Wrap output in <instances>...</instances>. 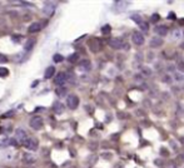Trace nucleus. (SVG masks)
Returning a JSON list of instances; mask_svg holds the SVG:
<instances>
[{
    "mask_svg": "<svg viewBox=\"0 0 184 168\" xmlns=\"http://www.w3.org/2000/svg\"><path fill=\"white\" fill-rule=\"evenodd\" d=\"M131 40H133L134 44L141 45L144 43V36L140 31H133V34H131Z\"/></svg>",
    "mask_w": 184,
    "mask_h": 168,
    "instance_id": "f257e3e1",
    "label": "nucleus"
},
{
    "mask_svg": "<svg viewBox=\"0 0 184 168\" xmlns=\"http://www.w3.org/2000/svg\"><path fill=\"white\" fill-rule=\"evenodd\" d=\"M67 104H68V107L70 109H75L79 104V98L77 95H74V94L69 95L68 99H67Z\"/></svg>",
    "mask_w": 184,
    "mask_h": 168,
    "instance_id": "f03ea898",
    "label": "nucleus"
},
{
    "mask_svg": "<svg viewBox=\"0 0 184 168\" xmlns=\"http://www.w3.org/2000/svg\"><path fill=\"white\" fill-rule=\"evenodd\" d=\"M30 127L33 129H40L43 127V119H41V117H34V118H31Z\"/></svg>",
    "mask_w": 184,
    "mask_h": 168,
    "instance_id": "7ed1b4c3",
    "label": "nucleus"
},
{
    "mask_svg": "<svg viewBox=\"0 0 184 168\" xmlns=\"http://www.w3.org/2000/svg\"><path fill=\"white\" fill-rule=\"evenodd\" d=\"M24 146L28 149H30V151H36L38 149V141L35 138H28L24 143Z\"/></svg>",
    "mask_w": 184,
    "mask_h": 168,
    "instance_id": "20e7f679",
    "label": "nucleus"
},
{
    "mask_svg": "<svg viewBox=\"0 0 184 168\" xmlns=\"http://www.w3.org/2000/svg\"><path fill=\"white\" fill-rule=\"evenodd\" d=\"M26 139H28L26 133H25L23 129H18V130H16V141H18L19 143H23V144H24Z\"/></svg>",
    "mask_w": 184,
    "mask_h": 168,
    "instance_id": "39448f33",
    "label": "nucleus"
},
{
    "mask_svg": "<svg viewBox=\"0 0 184 168\" xmlns=\"http://www.w3.org/2000/svg\"><path fill=\"white\" fill-rule=\"evenodd\" d=\"M109 45L112 48L114 49H120L123 46V40L121 39H118V38H114V39H110L109 40Z\"/></svg>",
    "mask_w": 184,
    "mask_h": 168,
    "instance_id": "423d86ee",
    "label": "nucleus"
},
{
    "mask_svg": "<svg viewBox=\"0 0 184 168\" xmlns=\"http://www.w3.org/2000/svg\"><path fill=\"white\" fill-rule=\"evenodd\" d=\"M162 44H163V39L159 38V36H154L150 40V46H153V48H159V46H162Z\"/></svg>",
    "mask_w": 184,
    "mask_h": 168,
    "instance_id": "0eeeda50",
    "label": "nucleus"
},
{
    "mask_svg": "<svg viewBox=\"0 0 184 168\" xmlns=\"http://www.w3.org/2000/svg\"><path fill=\"white\" fill-rule=\"evenodd\" d=\"M67 80V75H65V73H59L58 77L55 78V84L56 85H63Z\"/></svg>",
    "mask_w": 184,
    "mask_h": 168,
    "instance_id": "6e6552de",
    "label": "nucleus"
},
{
    "mask_svg": "<svg viewBox=\"0 0 184 168\" xmlns=\"http://www.w3.org/2000/svg\"><path fill=\"white\" fill-rule=\"evenodd\" d=\"M155 33H157L159 36H166V35L168 34V28L164 26V25L157 26V28H155Z\"/></svg>",
    "mask_w": 184,
    "mask_h": 168,
    "instance_id": "1a4fd4ad",
    "label": "nucleus"
},
{
    "mask_svg": "<svg viewBox=\"0 0 184 168\" xmlns=\"http://www.w3.org/2000/svg\"><path fill=\"white\" fill-rule=\"evenodd\" d=\"M54 74H55V68L54 67H48V69L45 70V79L53 78Z\"/></svg>",
    "mask_w": 184,
    "mask_h": 168,
    "instance_id": "9d476101",
    "label": "nucleus"
},
{
    "mask_svg": "<svg viewBox=\"0 0 184 168\" xmlns=\"http://www.w3.org/2000/svg\"><path fill=\"white\" fill-rule=\"evenodd\" d=\"M40 24L39 23H33V24L29 26V33H36V31H39L40 30Z\"/></svg>",
    "mask_w": 184,
    "mask_h": 168,
    "instance_id": "9b49d317",
    "label": "nucleus"
},
{
    "mask_svg": "<svg viewBox=\"0 0 184 168\" xmlns=\"http://www.w3.org/2000/svg\"><path fill=\"white\" fill-rule=\"evenodd\" d=\"M63 110H64V108H63V104L61 103H55L54 104V112L55 113H58V114H60V113H63Z\"/></svg>",
    "mask_w": 184,
    "mask_h": 168,
    "instance_id": "f8f14e48",
    "label": "nucleus"
},
{
    "mask_svg": "<svg viewBox=\"0 0 184 168\" xmlns=\"http://www.w3.org/2000/svg\"><path fill=\"white\" fill-rule=\"evenodd\" d=\"M34 44H35V40H34V39H29V40L26 41L24 49H25V50H31L33 46H34Z\"/></svg>",
    "mask_w": 184,
    "mask_h": 168,
    "instance_id": "ddd939ff",
    "label": "nucleus"
},
{
    "mask_svg": "<svg viewBox=\"0 0 184 168\" xmlns=\"http://www.w3.org/2000/svg\"><path fill=\"white\" fill-rule=\"evenodd\" d=\"M56 94H58V97H64L65 94H67V89L63 87H58V89H56Z\"/></svg>",
    "mask_w": 184,
    "mask_h": 168,
    "instance_id": "4468645a",
    "label": "nucleus"
},
{
    "mask_svg": "<svg viewBox=\"0 0 184 168\" xmlns=\"http://www.w3.org/2000/svg\"><path fill=\"white\" fill-rule=\"evenodd\" d=\"M80 67L83 69H85V70H89V69H90V62H89V60H83V62L80 63Z\"/></svg>",
    "mask_w": 184,
    "mask_h": 168,
    "instance_id": "2eb2a0df",
    "label": "nucleus"
},
{
    "mask_svg": "<svg viewBox=\"0 0 184 168\" xmlns=\"http://www.w3.org/2000/svg\"><path fill=\"white\" fill-rule=\"evenodd\" d=\"M8 74H9V70L6 68H4V67H0V77L4 78V77H8Z\"/></svg>",
    "mask_w": 184,
    "mask_h": 168,
    "instance_id": "dca6fc26",
    "label": "nucleus"
},
{
    "mask_svg": "<svg viewBox=\"0 0 184 168\" xmlns=\"http://www.w3.org/2000/svg\"><path fill=\"white\" fill-rule=\"evenodd\" d=\"M110 30H112L110 25H104V26L102 28V33H103V34H109Z\"/></svg>",
    "mask_w": 184,
    "mask_h": 168,
    "instance_id": "f3484780",
    "label": "nucleus"
},
{
    "mask_svg": "<svg viewBox=\"0 0 184 168\" xmlns=\"http://www.w3.org/2000/svg\"><path fill=\"white\" fill-rule=\"evenodd\" d=\"M53 59H54V62H55V63H60V62H63V60H64L63 55H60V54H55Z\"/></svg>",
    "mask_w": 184,
    "mask_h": 168,
    "instance_id": "a211bd4d",
    "label": "nucleus"
},
{
    "mask_svg": "<svg viewBox=\"0 0 184 168\" xmlns=\"http://www.w3.org/2000/svg\"><path fill=\"white\" fill-rule=\"evenodd\" d=\"M78 60V54L77 53H74V54H72L70 57L68 58V62H70V63H74V62H77Z\"/></svg>",
    "mask_w": 184,
    "mask_h": 168,
    "instance_id": "6ab92c4d",
    "label": "nucleus"
},
{
    "mask_svg": "<svg viewBox=\"0 0 184 168\" xmlns=\"http://www.w3.org/2000/svg\"><path fill=\"white\" fill-rule=\"evenodd\" d=\"M140 29L143 30L144 33H147V31L149 30V28H148V23H145V21L141 23V24H140Z\"/></svg>",
    "mask_w": 184,
    "mask_h": 168,
    "instance_id": "aec40b11",
    "label": "nucleus"
},
{
    "mask_svg": "<svg viewBox=\"0 0 184 168\" xmlns=\"http://www.w3.org/2000/svg\"><path fill=\"white\" fill-rule=\"evenodd\" d=\"M131 20H134L135 23H138V24H141V23H143L141 21V18L139 15H133L131 16Z\"/></svg>",
    "mask_w": 184,
    "mask_h": 168,
    "instance_id": "412c9836",
    "label": "nucleus"
},
{
    "mask_svg": "<svg viewBox=\"0 0 184 168\" xmlns=\"http://www.w3.org/2000/svg\"><path fill=\"white\" fill-rule=\"evenodd\" d=\"M13 115H14V110H9L5 114H3V118H10V117H13Z\"/></svg>",
    "mask_w": 184,
    "mask_h": 168,
    "instance_id": "4be33fe9",
    "label": "nucleus"
},
{
    "mask_svg": "<svg viewBox=\"0 0 184 168\" xmlns=\"http://www.w3.org/2000/svg\"><path fill=\"white\" fill-rule=\"evenodd\" d=\"M159 19H160V16L158 15V14H153V15H152V21L153 23H157Z\"/></svg>",
    "mask_w": 184,
    "mask_h": 168,
    "instance_id": "5701e85b",
    "label": "nucleus"
},
{
    "mask_svg": "<svg viewBox=\"0 0 184 168\" xmlns=\"http://www.w3.org/2000/svg\"><path fill=\"white\" fill-rule=\"evenodd\" d=\"M6 62H8V58L4 54H0V63H6Z\"/></svg>",
    "mask_w": 184,
    "mask_h": 168,
    "instance_id": "b1692460",
    "label": "nucleus"
},
{
    "mask_svg": "<svg viewBox=\"0 0 184 168\" xmlns=\"http://www.w3.org/2000/svg\"><path fill=\"white\" fill-rule=\"evenodd\" d=\"M143 73L145 74V75H149V74H150V70H149L148 68H143Z\"/></svg>",
    "mask_w": 184,
    "mask_h": 168,
    "instance_id": "393cba45",
    "label": "nucleus"
},
{
    "mask_svg": "<svg viewBox=\"0 0 184 168\" xmlns=\"http://www.w3.org/2000/svg\"><path fill=\"white\" fill-rule=\"evenodd\" d=\"M168 19H175V14H174V13H169Z\"/></svg>",
    "mask_w": 184,
    "mask_h": 168,
    "instance_id": "a878e982",
    "label": "nucleus"
},
{
    "mask_svg": "<svg viewBox=\"0 0 184 168\" xmlns=\"http://www.w3.org/2000/svg\"><path fill=\"white\" fill-rule=\"evenodd\" d=\"M175 79H177V80H183V78H182L180 74H175Z\"/></svg>",
    "mask_w": 184,
    "mask_h": 168,
    "instance_id": "bb28decb",
    "label": "nucleus"
},
{
    "mask_svg": "<svg viewBox=\"0 0 184 168\" xmlns=\"http://www.w3.org/2000/svg\"><path fill=\"white\" fill-rule=\"evenodd\" d=\"M38 84H39V80H35L34 83L31 84V87H33V88H35V85H38Z\"/></svg>",
    "mask_w": 184,
    "mask_h": 168,
    "instance_id": "cd10ccee",
    "label": "nucleus"
}]
</instances>
